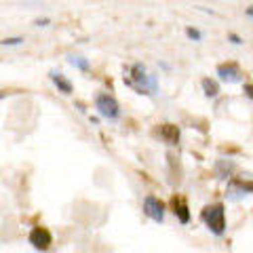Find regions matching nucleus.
I'll use <instances>...</instances> for the list:
<instances>
[{"instance_id": "1a4fd4ad", "label": "nucleus", "mask_w": 253, "mask_h": 253, "mask_svg": "<svg viewBox=\"0 0 253 253\" xmlns=\"http://www.w3.org/2000/svg\"><path fill=\"white\" fill-rule=\"evenodd\" d=\"M247 192H253V181H251V184H247V181H243V179H232L230 186H228V194H230L232 199H236V196H243Z\"/></svg>"}, {"instance_id": "9d476101", "label": "nucleus", "mask_w": 253, "mask_h": 253, "mask_svg": "<svg viewBox=\"0 0 253 253\" xmlns=\"http://www.w3.org/2000/svg\"><path fill=\"white\" fill-rule=\"evenodd\" d=\"M51 81L55 83V86H57V89L61 91V93H72V83L70 81H66V78H63V74H57V72H51Z\"/></svg>"}, {"instance_id": "f3484780", "label": "nucleus", "mask_w": 253, "mask_h": 253, "mask_svg": "<svg viewBox=\"0 0 253 253\" xmlns=\"http://www.w3.org/2000/svg\"><path fill=\"white\" fill-rule=\"evenodd\" d=\"M230 41H232L234 44H241V38H239V36H236V34H230Z\"/></svg>"}, {"instance_id": "423d86ee", "label": "nucleus", "mask_w": 253, "mask_h": 253, "mask_svg": "<svg viewBox=\"0 0 253 253\" xmlns=\"http://www.w3.org/2000/svg\"><path fill=\"white\" fill-rule=\"evenodd\" d=\"M217 74L221 81H226V83H239L241 81V70L236 63H219L217 66Z\"/></svg>"}, {"instance_id": "f257e3e1", "label": "nucleus", "mask_w": 253, "mask_h": 253, "mask_svg": "<svg viewBox=\"0 0 253 253\" xmlns=\"http://www.w3.org/2000/svg\"><path fill=\"white\" fill-rule=\"evenodd\" d=\"M125 84L135 89L137 93H148V95H154L158 91V84H156V76L154 74H148L146 68L141 63H135V66L129 68V72L125 76Z\"/></svg>"}, {"instance_id": "dca6fc26", "label": "nucleus", "mask_w": 253, "mask_h": 253, "mask_svg": "<svg viewBox=\"0 0 253 253\" xmlns=\"http://www.w3.org/2000/svg\"><path fill=\"white\" fill-rule=\"evenodd\" d=\"M4 44H19L21 42V38H6V41H2Z\"/></svg>"}, {"instance_id": "0eeeda50", "label": "nucleus", "mask_w": 253, "mask_h": 253, "mask_svg": "<svg viewBox=\"0 0 253 253\" xmlns=\"http://www.w3.org/2000/svg\"><path fill=\"white\" fill-rule=\"evenodd\" d=\"M171 207H173V213L177 215V219L181 221V224H188V221H190V213H188V205H186V201L181 199V196H173V199H171Z\"/></svg>"}, {"instance_id": "6e6552de", "label": "nucleus", "mask_w": 253, "mask_h": 253, "mask_svg": "<svg viewBox=\"0 0 253 253\" xmlns=\"http://www.w3.org/2000/svg\"><path fill=\"white\" fill-rule=\"evenodd\" d=\"M158 135H161V139L167 141L169 146H175L179 141V126H175V125H161Z\"/></svg>"}, {"instance_id": "ddd939ff", "label": "nucleus", "mask_w": 253, "mask_h": 253, "mask_svg": "<svg viewBox=\"0 0 253 253\" xmlns=\"http://www.w3.org/2000/svg\"><path fill=\"white\" fill-rule=\"evenodd\" d=\"M70 63L76 68H81V70H89V61H86L84 57H81V55H70Z\"/></svg>"}, {"instance_id": "2eb2a0df", "label": "nucleus", "mask_w": 253, "mask_h": 253, "mask_svg": "<svg viewBox=\"0 0 253 253\" xmlns=\"http://www.w3.org/2000/svg\"><path fill=\"white\" fill-rule=\"evenodd\" d=\"M245 95L253 99V84H245Z\"/></svg>"}, {"instance_id": "f8f14e48", "label": "nucleus", "mask_w": 253, "mask_h": 253, "mask_svg": "<svg viewBox=\"0 0 253 253\" xmlns=\"http://www.w3.org/2000/svg\"><path fill=\"white\" fill-rule=\"evenodd\" d=\"M215 169H217V173H219L221 177H228V175H230V173L234 171V163H226V161H219Z\"/></svg>"}, {"instance_id": "39448f33", "label": "nucleus", "mask_w": 253, "mask_h": 253, "mask_svg": "<svg viewBox=\"0 0 253 253\" xmlns=\"http://www.w3.org/2000/svg\"><path fill=\"white\" fill-rule=\"evenodd\" d=\"M144 213L148 217H152L154 221H163L165 217V205L156 199V196H146V201H144Z\"/></svg>"}, {"instance_id": "f03ea898", "label": "nucleus", "mask_w": 253, "mask_h": 253, "mask_svg": "<svg viewBox=\"0 0 253 253\" xmlns=\"http://www.w3.org/2000/svg\"><path fill=\"white\" fill-rule=\"evenodd\" d=\"M203 221L209 226V230L213 234H221L226 228V211H224V205L215 203V205H207L201 213Z\"/></svg>"}, {"instance_id": "4468645a", "label": "nucleus", "mask_w": 253, "mask_h": 253, "mask_svg": "<svg viewBox=\"0 0 253 253\" xmlns=\"http://www.w3.org/2000/svg\"><path fill=\"white\" fill-rule=\"evenodd\" d=\"M186 34H188L190 38H194V41H199V38H201V32H199V30H194V28H188V30H186Z\"/></svg>"}, {"instance_id": "20e7f679", "label": "nucleus", "mask_w": 253, "mask_h": 253, "mask_svg": "<svg viewBox=\"0 0 253 253\" xmlns=\"http://www.w3.org/2000/svg\"><path fill=\"white\" fill-rule=\"evenodd\" d=\"M51 243H53V236L42 226H38V228H34V230L30 232V245H34L38 251H46L51 247Z\"/></svg>"}, {"instance_id": "7ed1b4c3", "label": "nucleus", "mask_w": 253, "mask_h": 253, "mask_svg": "<svg viewBox=\"0 0 253 253\" xmlns=\"http://www.w3.org/2000/svg\"><path fill=\"white\" fill-rule=\"evenodd\" d=\"M95 106H97L99 114L104 118H110V121H116V118L121 116V106H118V101L108 93H99L97 97H95Z\"/></svg>"}, {"instance_id": "a211bd4d", "label": "nucleus", "mask_w": 253, "mask_h": 253, "mask_svg": "<svg viewBox=\"0 0 253 253\" xmlns=\"http://www.w3.org/2000/svg\"><path fill=\"white\" fill-rule=\"evenodd\" d=\"M247 15H251V17H253V9H247Z\"/></svg>"}, {"instance_id": "9b49d317", "label": "nucleus", "mask_w": 253, "mask_h": 253, "mask_svg": "<svg viewBox=\"0 0 253 253\" xmlns=\"http://www.w3.org/2000/svg\"><path fill=\"white\" fill-rule=\"evenodd\" d=\"M203 89H205V95H207V97H217L219 84L215 81H211V78H203Z\"/></svg>"}]
</instances>
